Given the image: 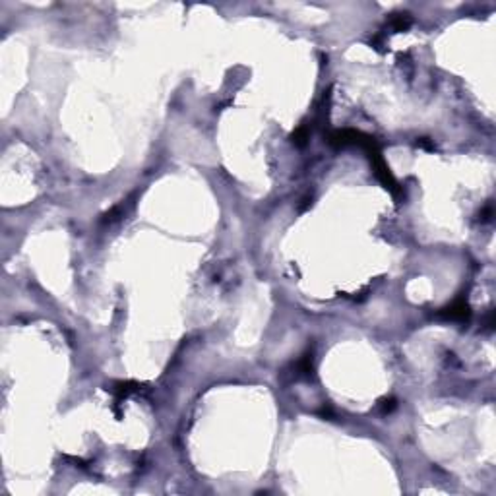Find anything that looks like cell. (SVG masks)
<instances>
[{
  "label": "cell",
  "mask_w": 496,
  "mask_h": 496,
  "mask_svg": "<svg viewBox=\"0 0 496 496\" xmlns=\"http://www.w3.org/2000/svg\"><path fill=\"white\" fill-rule=\"evenodd\" d=\"M469 306L463 302V301H455L452 306L444 308L438 312L440 318H448V320H467L469 318Z\"/></svg>",
  "instance_id": "cell-1"
},
{
  "label": "cell",
  "mask_w": 496,
  "mask_h": 496,
  "mask_svg": "<svg viewBox=\"0 0 496 496\" xmlns=\"http://www.w3.org/2000/svg\"><path fill=\"white\" fill-rule=\"evenodd\" d=\"M393 407H395L393 399H389V401H384V403H382V409H384V411H391Z\"/></svg>",
  "instance_id": "cell-4"
},
{
  "label": "cell",
  "mask_w": 496,
  "mask_h": 496,
  "mask_svg": "<svg viewBox=\"0 0 496 496\" xmlns=\"http://www.w3.org/2000/svg\"><path fill=\"white\" fill-rule=\"evenodd\" d=\"M112 391L116 395V401H122L132 391H138V384H134V382H120V384H116V388H112Z\"/></svg>",
  "instance_id": "cell-2"
},
{
  "label": "cell",
  "mask_w": 496,
  "mask_h": 496,
  "mask_svg": "<svg viewBox=\"0 0 496 496\" xmlns=\"http://www.w3.org/2000/svg\"><path fill=\"white\" fill-rule=\"evenodd\" d=\"M409 25H411V18H409L407 14H399V16H395V18L391 20L389 29H391V31H403V29H407Z\"/></svg>",
  "instance_id": "cell-3"
}]
</instances>
